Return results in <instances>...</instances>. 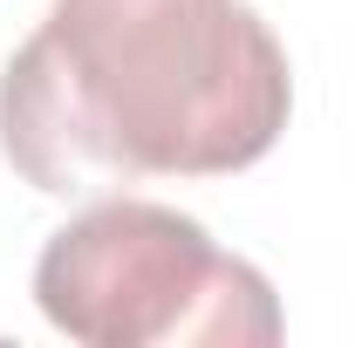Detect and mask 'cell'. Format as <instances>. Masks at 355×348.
Wrapping results in <instances>:
<instances>
[{"label":"cell","mask_w":355,"mask_h":348,"mask_svg":"<svg viewBox=\"0 0 355 348\" xmlns=\"http://www.w3.org/2000/svg\"><path fill=\"white\" fill-rule=\"evenodd\" d=\"M287 110V55L246 0H55L0 76V150L48 198H116L260 164Z\"/></svg>","instance_id":"6da1fadb"},{"label":"cell","mask_w":355,"mask_h":348,"mask_svg":"<svg viewBox=\"0 0 355 348\" xmlns=\"http://www.w3.org/2000/svg\"><path fill=\"white\" fill-rule=\"evenodd\" d=\"M48 328L83 348H273L280 301L260 266L150 198H96L35 260Z\"/></svg>","instance_id":"7a4b0ae2"}]
</instances>
